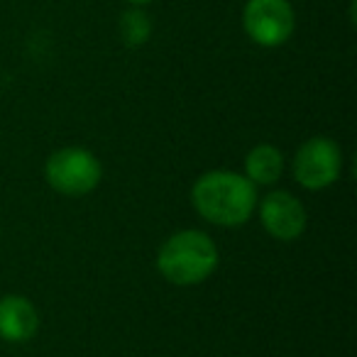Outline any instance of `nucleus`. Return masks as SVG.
<instances>
[{
  "label": "nucleus",
  "instance_id": "obj_1",
  "mask_svg": "<svg viewBox=\"0 0 357 357\" xmlns=\"http://www.w3.org/2000/svg\"><path fill=\"white\" fill-rule=\"evenodd\" d=\"M191 201L208 223L235 228L248 223L255 213L257 191L248 176L235 172H208L194 184Z\"/></svg>",
  "mask_w": 357,
  "mask_h": 357
},
{
  "label": "nucleus",
  "instance_id": "obj_5",
  "mask_svg": "<svg viewBox=\"0 0 357 357\" xmlns=\"http://www.w3.org/2000/svg\"><path fill=\"white\" fill-rule=\"evenodd\" d=\"M294 10L289 0H250L245 8V30L262 47H279L294 32Z\"/></svg>",
  "mask_w": 357,
  "mask_h": 357
},
{
  "label": "nucleus",
  "instance_id": "obj_9",
  "mask_svg": "<svg viewBox=\"0 0 357 357\" xmlns=\"http://www.w3.org/2000/svg\"><path fill=\"white\" fill-rule=\"evenodd\" d=\"M152 35V22L142 10H128L120 17V37L128 47H139Z\"/></svg>",
  "mask_w": 357,
  "mask_h": 357
},
{
  "label": "nucleus",
  "instance_id": "obj_10",
  "mask_svg": "<svg viewBox=\"0 0 357 357\" xmlns=\"http://www.w3.org/2000/svg\"><path fill=\"white\" fill-rule=\"evenodd\" d=\"M132 6H144V3H149V0H130Z\"/></svg>",
  "mask_w": 357,
  "mask_h": 357
},
{
  "label": "nucleus",
  "instance_id": "obj_4",
  "mask_svg": "<svg viewBox=\"0 0 357 357\" xmlns=\"http://www.w3.org/2000/svg\"><path fill=\"white\" fill-rule=\"evenodd\" d=\"M342 154L333 139L313 137L301 144L294 157V176L303 189H326L340 176Z\"/></svg>",
  "mask_w": 357,
  "mask_h": 357
},
{
  "label": "nucleus",
  "instance_id": "obj_2",
  "mask_svg": "<svg viewBox=\"0 0 357 357\" xmlns=\"http://www.w3.org/2000/svg\"><path fill=\"white\" fill-rule=\"evenodd\" d=\"M157 267L176 287H194L208 279L218 267V250L201 230H181L162 245Z\"/></svg>",
  "mask_w": 357,
  "mask_h": 357
},
{
  "label": "nucleus",
  "instance_id": "obj_7",
  "mask_svg": "<svg viewBox=\"0 0 357 357\" xmlns=\"http://www.w3.org/2000/svg\"><path fill=\"white\" fill-rule=\"evenodd\" d=\"M40 328L37 311L25 296L0 298V335L10 342H25L35 337Z\"/></svg>",
  "mask_w": 357,
  "mask_h": 357
},
{
  "label": "nucleus",
  "instance_id": "obj_3",
  "mask_svg": "<svg viewBox=\"0 0 357 357\" xmlns=\"http://www.w3.org/2000/svg\"><path fill=\"white\" fill-rule=\"evenodd\" d=\"M47 181L54 191L66 196H84L100 181V162L81 147H64L47 159Z\"/></svg>",
  "mask_w": 357,
  "mask_h": 357
},
{
  "label": "nucleus",
  "instance_id": "obj_6",
  "mask_svg": "<svg viewBox=\"0 0 357 357\" xmlns=\"http://www.w3.org/2000/svg\"><path fill=\"white\" fill-rule=\"evenodd\" d=\"M259 218L267 233L277 240H294L306 228V211L289 191H274L259 206Z\"/></svg>",
  "mask_w": 357,
  "mask_h": 357
},
{
  "label": "nucleus",
  "instance_id": "obj_8",
  "mask_svg": "<svg viewBox=\"0 0 357 357\" xmlns=\"http://www.w3.org/2000/svg\"><path fill=\"white\" fill-rule=\"evenodd\" d=\"M245 169H248V178L252 184H274L284 172V157L272 144H257L245 159Z\"/></svg>",
  "mask_w": 357,
  "mask_h": 357
}]
</instances>
